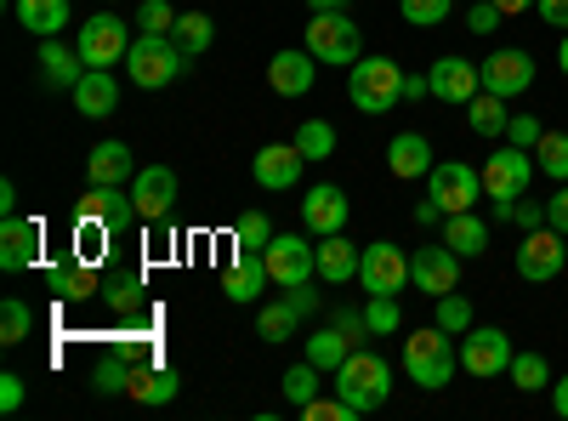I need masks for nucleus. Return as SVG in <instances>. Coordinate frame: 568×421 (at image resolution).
Wrapping results in <instances>:
<instances>
[{"mask_svg":"<svg viewBox=\"0 0 568 421\" xmlns=\"http://www.w3.org/2000/svg\"><path fill=\"white\" fill-rule=\"evenodd\" d=\"M40 240H45L40 217H7V228H0V268H7V273H23V268H34V257H40Z\"/></svg>","mask_w":568,"mask_h":421,"instance_id":"obj_19","label":"nucleus"},{"mask_svg":"<svg viewBox=\"0 0 568 421\" xmlns=\"http://www.w3.org/2000/svg\"><path fill=\"white\" fill-rule=\"evenodd\" d=\"M69 18H74L69 0H18V23H23L29 34H40V40H52Z\"/></svg>","mask_w":568,"mask_h":421,"instance_id":"obj_31","label":"nucleus"},{"mask_svg":"<svg viewBox=\"0 0 568 421\" xmlns=\"http://www.w3.org/2000/svg\"><path fill=\"white\" fill-rule=\"evenodd\" d=\"M29 331H34V308H29V302H18V297H7V302H0V342L18 348Z\"/></svg>","mask_w":568,"mask_h":421,"instance_id":"obj_42","label":"nucleus"},{"mask_svg":"<svg viewBox=\"0 0 568 421\" xmlns=\"http://www.w3.org/2000/svg\"><path fill=\"white\" fill-rule=\"evenodd\" d=\"M329 324H342V331H347L353 342H364V337H369V324H364V308H336V319H329Z\"/></svg>","mask_w":568,"mask_h":421,"instance_id":"obj_53","label":"nucleus"},{"mask_svg":"<svg viewBox=\"0 0 568 421\" xmlns=\"http://www.w3.org/2000/svg\"><path fill=\"white\" fill-rule=\"evenodd\" d=\"M433 324H438V331H449V337H466L471 324H478V313H471V302L460 291H449V297L433 302Z\"/></svg>","mask_w":568,"mask_h":421,"instance_id":"obj_37","label":"nucleus"},{"mask_svg":"<svg viewBox=\"0 0 568 421\" xmlns=\"http://www.w3.org/2000/svg\"><path fill=\"white\" fill-rule=\"evenodd\" d=\"M347 211H353V200L336 189V182H313L307 189V200H302V222H307V233H342L347 228Z\"/></svg>","mask_w":568,"mask_h":421,"instance_id":"obj_18","label":"nucleus"},{"mask_svg":"<svg viewBox=\"0 0 568 421\" xmlns=\"http://www.w3.org/2000/svg\"><path fill=\"white\" fill-rule=\"evenodd\" d=\"M495 7H500L506 18H517V12H535V0H495Z\"/></svg>","mask_w":568,"mask_h":421,"instance_id":"obj_63","label":"nucleus"},{"mask_svg":"<svg viewBox=\"0 0 568 421\" xmlns=\"http://www.w3.org/2000/svg\"><path fill=\"white\" fill-rule=\"evenodd\" d=\"M455 364H460L455 337L438 331V324H426V331H409V337H404V377H409L415 388H426V393L449 388V382H455Z\"/></svg>","mask_w":568,"mask_h":421,"instance_id":"obj_2","label":"nucleus"},{"mask_svg":"<svg viewBox=\"0 0 568 421\" xmlns=\"http://www.w3.org/2000/svg\"><path fill=\"white\" fill-rule=\"evenodd\" d=\"M278 388H284V399H291V404L302 410V404H313V399H318V388H324V370H318L313 359H302V364L284 370V382H278Z\"/></svg>","mask_w":568,"mask_h":421,"instance_id":"obj_36","label":"nucleus"},{"mask_svg":"<svg viewBox=\"0 0 568 421\" xmlns=\"http://www.w3.org/2000/svg\"><path fill=\"white\" fill-rule=\"evenodd\" d=\"M551 410L568 421V377H562V382H551Z\"/></svg>","mask_w":568,"mask_h":421,"instance_id":"obj_60","label":"nucleus"},{"mask_svg":"<svg viewBox=\"0 0 568 421\" xmlns=\"http://www.w3.org/2000/svg\"><path fill=\"white\" fill-rule=\"evenodd\" d=\"M313 80H318V58L313 52H273V63H267V86L278 91V98H307L313 91Z\"/></svg>","mask_w":568,"mask_h":421,"instance_id":"obj_20","label":"nucleus"},{"mask_svg":"<svg viewBox=\"0 0 568 421\" xmlns=\"http://www.w3.org/2000/svg\"><path fill=\"white\" fill-rule=\"evenodd\" d=\"M125 52H131L125 18L98 12V18L80 23V58H85V69H114V63H125Z\"/></svg>","mask_w":568,"mask_h":421,"instance_id":"obj_12","label":"nucleus"},{"mask_svg":"<svg viewBox=\"0 0 568 421\" xmlns=\"http://www.w3.org/2000/svg\"><path fill=\"white\" fill-rule=\"evenodd\" d=\"M313 12H353V0H307Z\"/></svg>","mask_w":568,"mask_h":421,"instance_id":"obj_62","label":"nucleus"},{"mask_svg":"<svg viewBox=\"0 0 568 421\" xmlns=\"http://www.w3.org/2000/svg\"><path fill=\"white\" fill-rule=\"evenodd\" d=\"M182 69H187V58L176 52V40H171V34H136V40H131V52H125V80L142 86V91L171 86Z\"/></svg>","mask_w":568,"mask_h":421,"instance_id":"obj_5","label":"nucleus"},{"mask_svg":"<svg viewBox=\"0 0 568 421\" xmlns=\"http://www.w3.org/2000/svg\"><path fill=\"white\" fill-rule=\"evenodd\" d=\"M409 279H415V291H426V297H449V291H460V251H449L444 240L438 245H420L415 257H409Z\"/></svg>","mask_w":568,"mask_h":421,"instance_id":"obj_13","label":"nucleus"},{"mask_svg":"<svg viewBox=\"0 0 568 421\" xmlns=\"http://www.w3.org/2000/svg\"><path fill=\"white\" fill-rule=\"evenodd\" d=\"M0 211L18 217V182H0Z\"/></svg>","mask_w":568,"mask_h":421,"instance_id":"obj_61","label":"nucleus"},{"mask_svg":"<svg viewBox=\"0 0 568 421\" xmlns=\"http://www.w3.org/2000/svg\"><path fill=\"white\" fill-rule=\"evenodd\" d=\"M506 377L524 388V393H540V388H551V364H546V353H511Z\"/></svg>","mask_w":568,"mask_h":421,"instance_id":"obj_40","label":"nucleus"},{"mask_svg":"<svg viewBox=\"0 0 568 421\" xmlns=\"http://www.w3.org/2000/svg\"><path fill=\"white\" fill-rule=\"evenodd\" d=\"M535 12H540L551 29H568V0H535Z\"/></svg>","mask_w":568,"mask_h":421,"instance_id":"obj_57","label":"nucleus"},{"mask_svg":"<svg viewBox=\"0 0 568 421\" xmlns=\"http://www.w3.org/2000/svg\"><path fill=\"white\" fill-rule=\"evenodd\" d=\"M131 377H136L131 353H109L98 364V377H91V388H98V393H131Z\"/></svg>","mask_w":568,"mask_h":421,"instance_id":"obj_41","label":"nucleus"},{"mask_svg":"<svg viewBox=\"0 0 568 421\" xmlns=\"http://www.w3.org/2000/svg\"><path fill=\"white\" fill-rule=\"evenodd\" d=\"M535 166L551 177V182H568V131H546L535 143Z\"/></svg>","mask_w":568,"mask_h":421,"instance_id":"obj_39","label":"nucleus"},{"mask_svg":"<svg viewBox=\"0 0 568 421\" xmlns=\"http://www.w3.org/2000/svg\"><path fill=\"white\" fill-rule=\"evenodd\" d=\"M302 166H307V154H302L296 143H267V149L251 160V177L262 182V189L284 194V189H296V182H302Z\"/></svg>","mask_w":568,"mask_h":421,"instance_id":"obj_17","label":"nucleus"},{"mask_svg":"<svg viewBox=\"0 0 568 421\" xmlns=\"http://www.w3.org/2000/svg\"><path fill=\"white\" fill-rule=\"evenodd\" d=\"M176 370L171 364H136V377H131V399L136 404H171L176 399Z\"/></svg>","mask_w":568,"mask_h":421,"instance_id":"obj_30","label":"nucleus"},{"mask_svg":"<svg viewBox=\"0 0 568 421\" xmlns=\"http://www.w3.org/2000/svg\"><path fill=\"white\" fill-rule=\"evenodd\" d=\"M438 160H433V143H426L420 131H398L393 143H387V171L398 177V182H415V177H426Z\"/></svg>","mask_w":568,"mask_h":421,"instance_id":"obj_21","label":"nucleus"},{"mask_svg":"<svg viewBox=\"0 0 568 421\" xmlns=\"http://www.w3.org/2000/svg\"><path fill=\"white\" fill-rule=\"evenodd\" d=\"M444 245L460 251V257H484V251H489V222H484L478 211H455V217H444Z\"/></svg>","mask_w":568,"mask_h":421,"instance_id":"obj_29","label":"nucleus"},{"mask_svg":"<svg viewBox=\"0 0 568 421\" xmlns=\"http://www.w3.org/2000/svg\"><path fill=\"white\" fill-rule=\"evenodd\" d=\"M426 200H438L444 217L471 211V206L484 200V171L478 166H460V160H444V166L426 171Z\"/></svg>","mask_w":568,"mask_h":421,"instance_id":"obj_7","label":"nucleus"},{"mask_svg":"<svg viewBox=\"0 0 568 421\" xmlns=\"http://www.w3.org/2000/svg\"><path fill=\"white\" fill-rule=\"evenodd\" d=\"M307 52L318 63H358L364 58V34L353 23V12H313L307 18Z\"/></svg>","mask_w":568,"mask_h":421,"instance_id":"obj_6","label":"nucleus"},{"mask_svg":"<svg viewBox=\"0 0 568 421\" xmlns=\"http://www.w3.org/2000/svg\"><path fill=\"white\" fill-rule=\"evenodd\" d=\"M364 324H369V337H398V324H404L398 297H369L364 302Z\"/></svg>","mask_w":568,"mask_h":421,"instance_id":"obj_43","label":"nucleus"},{"mask_svg":"<svg viewBox=\"0 0 568 421\" xmlns=\"http://www.w3.org/2000/svg\"><path fill=\"white\" fill-rule=\"evenodd\" d=\"M358 262H364V251H353L347 233H324V245H318V279L347 285V279H358Z\"/></svg>","mask_w":568,"mask_h":421,"instance_id":"obj_28","label":"nucleus"},{"mask_svg":"<svg viewBox=\"0 0 568 421\" xmlns=\"http://www.w3.org/2000/svg\"><path fill=\"white\" fill-rule=\"evenodd\" d=\"M296 324H302V313L291 308V297H278V302H262V313H256V337H262V342H291V337H296Z\"/></svg>","mask_w":568,"mask_h":421,"instance_id":"obj_34","label":"nucleus"},{"mask_svg":"<svg viewBox=\"0 0 568 421\" xmlns=\"http://www.w3.org/2000/svg\"><path fill=\"white\" fill-rule=\"evenodd\" d=\"M478 74H484V91H500V98L511 103V98H524V91L535 86V58L517 52V46H500V52H489L478 63Z\"/></svg>","mask_w":568,"mask_h":421,"instance_id":"obj_14","label":"nucleus"},{"mask_svg":"<svg viewBox=\"0 0 568 421\" xmlns=\"http://www.w3.org/2000/svg\"><path fill=\"white\" fill-rule=\"evenodd\" d=\"M460 370H471V377H484V382L506 377L511 370V337L495 331V324H471L460 337Z\"/></svg>","mask_w":568,"mask_h":421,"instance_id":"obj_11","label":"nucleus"},{"mask_svg":"<svg viewBox=\"0 0 568 421\" xmlns=\"http://www.w3.org/2000/svg\"><path fill=\"white\" fill-rule=\"evenodd\" d=\"M302 421H353V410L342 399H313V404H302Z\"/></svg>","mask_w":568,"mask_h":421,"instance_id":"obj_51","label":"nucleus"},{"mask_svg":"<svg viewBox=\"0 0 568 421\" xmlns=\"http://www.w3.org/2000/svg\"><path fill=\"white\" fill-rule=\"evenodd\" d=\"M426 80H433V98L438 103H460V109L484 91V74H478V63H471V58H438Z\"/></svg>","mask_w":568,"mask_h":421,"instance_id":"obj_16","label":"nucleus"},{"mask_svg":"<svg viewBox=\"0 0 568 421\" xmlns=\"http://www.w3.org/2000/svg\"><path fill=\"white\" fill-rule=\"evenodd\" d=\"M74 217H103L109 228H125V222H131V217H142V211H136V200H131L125 189H109V182H91Z\"/></svg>","mask_w":568,"mask_h":421,"instance_id":"obj_27","label":"nucleus"},{"mask_svg":"<svg viewBox=\"0 0 568 421\" xmlns=\"http://www.w3.org/2000/svg\"><path fill=\"white\" fill-rule=\"evenodd\" d=\"M329 388H336V399H342L353 415H369V410H382L387 393H393V364H387L382 353L353 348L336 370H329Z\"/></svg>","mask_w":568,"mask_h":421,"instance_id":"obj_1","label":"nucleus"},{"mask_svg":"<svg viewBox=\"0 0 568 421\" xmlns=\"http://www.w3.org/2000/svg\"><path fill=\"white\" fill-rule=\"evenodd\" d=\"M131 200H136V211L149 222H165L171 206H176V171L171 166H142L131 177Z\"/></svg>","mask_w":568,"mask_h":421,"instance_id":"obj_15","label":"nucleus"},{"mask_svg":"<svg viewBox=\"0 0 568 421\" xmlns=\"http://www.w3.org/2000/svg\"><path fill=\"white\" fill-rule=\"evenodd\" d=\"M103 240H109V222L103 217H74V257L98 262L103 257Z\"/></svg>","mask_w":568,"mask_h":421,"instance_id":"obj_45","label":"nucleus"},{"mask_svg":"<svg viewBox=\"0 0 568 421\" xmlns=\"http://www.w3.org/2000/svg\"><path fill=\"white\" fill-rule=\"evenodd\" d=\"M125 177H136V160L131 149L120 143V137H109V143H98L85 154V182H109V189H125Z\"/></svg>","mask_w":568,"mask_h":421,"instance_id":"obj_25","label":"nucleus"},{"mask_svg":"<svg viewBox=\"0 0 568 421\" xmlns=\"http://www.w3.org/2000/svg\"><path fill=\"white\" fill-rule=\"evenodd\" d=\"M171 40H176V52H182V58H200V52H211L216 23H211L205 12H182L176 29H171Z\"/></svg>","mask_w":568,"mask_h":421,"instance_id":"obj_35","label":"nucleus"},{"mask_svg":"<svg viewBox=\"0 0 568 421\" xmlns=\"http://www.w3.org/2000/svg\"><path fill=\"white\" fill-rule=\"evenodd\" d=\"M500 23H506V12L495 7V0H478V7L466 12V29H471V34H495Z\"/></svg>","mask_w":568,"mask_h":421,"instance_id":"obj_50","label":"nucleus"},{"mask_svg":"<svg viewBox=\"0 0 568 421\" xmlns=\"http://www.w3.org/2000/svg\"><path fill=\"white\" fill-rule=\"evenodd\" d=\"M45 291H52L58 302H85V297H98V262H85V257L58 262L52 273H45Z\"/></svg>","mask_w":568,"mask_h":421,"instance_id":"obj_22","label":"nucleus"},{"mask_svg":"<svg viewBox=\"0 0 568 421\" xmlns=\"http://www.w3.org/2000/svg\"><path fill=\"white\" fill-rule=\"evenodd\" d=\"M420 98H433V80H426V74H404V103H420Z\"/></svg>","mask_w":568,"mask_h":421,"instance_id":"obj_58","label":"nucleus"},{"mask_svg":"<svg viewBox=\"0 0 568 421\" xmlns=\"http://www.w3.org/2000/svg\"><path fill=\"white\" fill-rule=\"evenodd\" d=\"M535 171H540L535 154H529V149H511V143L495 149V154L484 160V194L495 200V217H500V222H511V206L529 194Z\"/></svg>","mask_w":568,"mask_h":421,"instance_id":"obj_3","label":"nucleus"},{"mask_svg":"<svg viewBox=\"0 0 568 421\" xmlns=\"http://www.w3.org/2000/svg\"><path fill=\"white\" fill-rule=\"evenodd\" d=\"M358 285H364L369 297H398L404 285H415V279H409V257H404L393 240H375V245H364Z\"/></svg>","mask_w":568,"mask_h":421,"instance_id":"obj_10","label":"nucleus"},{"mask_svg":"<svg viewBox=\"0 0 568 421\" xmlns=\"http://www.w3.org/2000/svg\"><path fill=\"white\" fill-rule=\"evenodd\" d=\"M398 12H404V23H415V29H433V23H444V18L455 12V0H398Z\"/></svg>","mask_w":568,"mask_h":421,"instance_id":"obj_46","label":"nucleus"},{"mask_svg":"<svg viewBox=\"0 0 568 421\" xmlns=\"http://www.w3.org/2000/svg\"><path fill=\"white\" fill-rule=\"evenodd\" d=\"M284 297H291V308H296L302 319H307V313H318V291H313V279H307V285H291Z\"/></svg>","mask_w":568,"mask_h":421,"instance_id":"obj_56","label":"nucleus"},{"mask_svg":"<svg viewBox=\"0 0 568 421\" xmlns=\"http://www.w3.org/2000/svg\"><path fill=\"white\" fill-rule=\"evenodd\" d=\"M109 308H114V313H136V308H142V273H136V268L120 273L114 285H109Z\"/></svg>","mask_w":568,"mask_h":421,"instance_id":"obj_48","label":"nucleus"},{"mask_svg":"<svg viewBox=\"0 0 568 421\" xmlns=\"http://www.w3.org/2000/svg\"><path fill=\"white\" fill-rule=\"evenodd\" d=\"M74 109L85 114V120H103V114H114V103H120V86H114V74L109 69H85L80 80H74Z\"/></svg>","mask_w":568,"mask_h":421,"instance_id":"obj_23","label":"nucleus"},{"mask_svg":"<svg viewBox=\"0 0 568 421\" xmlns=\"http://www.w3.org/2000/svg\"><path fill=\"white\" fill-rule=\"evenodd\" d=\"M347 91H353V109L387 114V109H398V98H404V63H393V58H358Z\"/></svg>","mask_w":568,"mask_h":421,"instance_id":"obj_4","label":"nucleus"},{"mask_svg":"<svg viewBox=\"0 0 568 421\" xmlns=\"http://www.w3.org/2000/svg\"><path fill=\"white\" fill-rule=\"evenodd\" d=\"M540 137H546V126H540L535 114H511V126H506V143H511V149H535Z\"/></svg>","mask_w":568,"mask_h":421,"instance_id":"obj_49","label":"nucleus"},{"mask_svg":"<svg viewBox=\"0 0 568 421\" xmlns=\"http://www.w3.org/2000/svg\"><path fill=\"white\" fill-rule=\"evenodd\" d=\"M176 18L182 12H171V0H142V7H136V29L142 34H171Z\"/></svg>","mask_w":568,"mask_h":421,"instance_id":"obj_47","label":"nucleus"},{"mask_svg":"<svg viewBox=\"0 0 568 421\" xmlns=\"http://www.w3.org/2000/svg\"><path fill=\"white\" fill-rule=\"evenodd\" d=\"M291 143H296L307 160H329V154H336V126H329V120H302Z\"/></svg>","mask_w":568,"mask_h":421,"instance_id":"obj_38","label":"nucleus"},{"mask_svg":"<svg viewBox=\"0 0 568 421\" xmlns=\"http://www.w3.org/2000/svg\"><path fill=\"white\" fill-rule=\"evenodd\" d=\"M233 245H240V251H267V245H273V222H267V211H245L240 228H233Z\"/></svg>","mask_w":568,"mask_h":421,"instance_id":"obj_44","label":"nucleus"},{"mask_svg":"<svg viewBox=\"0 0 568 421\" xmlns=\"http://www.w3.org/2000/svg\"><path fill=\"white\" fill-rule=\"evenodd\" d=\"M85 74V58H80V46H63L58 34L40 46V80L45 86H58V91H74V80Z\"/></svg>","mask_w":568,"mask_h":421,"instance_id":"obj_26","label":"nucleus"},{"mask_svg":"<svg viewBox=\"0 0 568 421\" xmlns=\"http://www.w3.org/2000/svg\"><path fill=\"white\" fill-rule=\"evenodd\" d=\"M262 285H273V273H267V257H262V251H240V262L222 273L227 302H256Z\"/></svg>","mask_w":568,"mask_h":421,"instance_id":"obj_24","label":"nucleus"},{"mask_svg":"<svg viewBox=\"0 0 568 421\" xmlns=\"http://www.w3.org/2000/svg\"><path fill=\"white\" fill-rule=\"evenodd\" d=\"M438 217H444V206H438V200H420V206H415V222H420V228H433Z\"/></svg>","mask_w":568,"mask_h":421,"instance_id":"obj_59","label":"nucleus"},{"mask_svg":"<svg viewBox=\"0 0 568 421\" xmlns=\"http://www.w3.org/2000/svg\"><path fill=\"white\" fill-rule=\"evenodd\" d=\"M546 228H557V233H568V182L546 200Z\"/></svg>","mask_w":568,"mask_h":421,"instance_id":"obj_54","label":"nucleus"},{"mask_svg":"<svg viewBox=\"0 0 568 421\" xmlns=\"http://www.w3.org/2000/svg\"><path fill=\"white\" fill-rule=\"evenodd\" d=\"M262 257H267V273H273L278 291L307 285V279L318 273V245H307V233H273V245Z\"/></svg>","mask_w":568,"mask_h":421,"instance_id":"obj_9","label":"nucleus"},{"mask_svg":"<svg viewBox=\"0 0 568 421\" xmlns=\"http://www.w3.org/2000/svg\"><path fill=\"white\" fill-rule=\"evenodd\" d=\"M353 348H358V342L342 331V324H329V331H313V337H307V359L324 370V377H329V370H336V364H342Z\"/></svg>","mask_w":568,"mask_h":421,"instance_id":"obj_33","label":"nucleus"},{"mask_svg":"<svg viewBox=\"0 0 568 421\" xmlns=\"http://www.w3.org/2000/svg\"><path fill=\"white\" fill-rule=\"evenodd\" d=\"M557 63H562V74H568V29H562V46H557Z\"/></svg>","mask_w":568,"mask_h":421,"instance_id":"obj_64","label":"nucleus"},{"mask_svg":"<svg viewBox=\"0 0 568 421\" xmlns=\"http://www.w3.org/2000/svg\"><path fill=\"white\" fill-rule=\"evenodd\" d=\"M562 268H568V233H557V228L524 233V245H517V279H529V285H551Z\"/></svg>","mask_w":568,"mask_h":421,"instance_id":"obj_8","label":"nucleus"},{"mask_svg":"<svg viewBox=\"0 0 568 421\" xmlns=\"http://www.w3.org/2000/svg\"><path fill=\"white\" fill-rule=\"evenodd\" d=\"M0 410H7V415L23 410V377H0Z\"/></svg>","mask_w":568,"mask_h":421,"instance_id":"obj_55","label":"nucleus"},{"mask_svg":"<svg viewBox=\"0 0 568 421\" xmlns=\"http://www.w3.org/2000/svg\"><path fill=\"white\" fill-rule=\"evenodd\" d=\"M466 126L478 131V137H506V126H511V109H506V98H500V91H478V98L466 103Z\"/></svg>","mask_w":568,"mask_h":421,"instance_id":"obj_32","label":"nucleus"},{"mask_svg":"<svg viewBox=\"0 0 568 421\" xmlns=\"http://www.w3.org/2000/svg\"><path fill=\"white\" fill-rule=\"evenodd\" d=\"M511 222L524 228V233L546 228V200H517V206H511Z\"/></svg>","mask_w":568,"mask_h":421,"instance_id":"obj_52","label":"nucleus"}]
</instances>
